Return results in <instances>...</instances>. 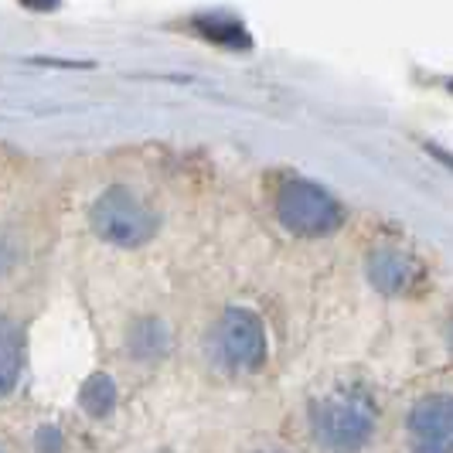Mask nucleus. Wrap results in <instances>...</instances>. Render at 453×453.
<instances>
[{
	"mask_svg": "<svg viewBox=\"0 0 453 453\" xmlns=\"http://www.w3.org/2000/svg\"><path fill=\"white\" fill-rule=\"evenodd\" d=\"M307 426L318 450L362 453L375 433V409L351 392H331L311 403Z\"/></svg>",
	"mask_w": 453,
	"mask_h": 453,
	"instance_id": "obj_1",
	"label": "nucleus"
},
{
	"mask_svg": "<svg viewBox=\"0 0 453 453\" xmlns=\"http://www.w3.org/2000/svg\"><path fill=\"white\" fill-rule=\"evenodd\" d=\"M273 215L290 235H300V239L331 235L344 222V208L338 198L327 188L296 174L273 184Z\"/></svg>",
	"mask_w": 453,
	"mask_h": 453,
	"instance_id": "obj_2",
	"label": "nucleus"
},
{
	"mask_svg": "<svg viewBox=\"0 0 453 453\" xmlns=\"http://www.w3.org/2000/svg\"><path fill=\"white\" fill-rule=\"evenodd\" d=\"M92 232L119 250L147 246L157 235V211L127 184L106 188L89 208Z\"/></svg>",
	"mask_w": 453,
	"mask_h": 453,
	"instance_id": "obj_3",
	"label": "nucleus"
},
{
	"mask_svg": "<svg viewBox=\"0 0 453 453\" xmlns=\"http://www.w3.org/2000/svg\"><path fill=\"white\" fill-rule=\"evenodd\" d=\"M208 351L226 372H256L266 362V327L246 307H228L208 334Z\"/></svg>",
	"mask_w": 453,
	"mask_h": 453,
	"instance_id": "obj_4",
	"label": "nucleus"
},
{
	"mask_svg": "<svg viewBox=\"0 0 453 453\" xmlns=\"http://www.w3.org/2000/svg\"><path fill=\"white\" fill-rule=\"evenodd\" d=\"M409 453H453V395L430 392L406 416Z\"/></svg>",
	"mask_w": 453,
	"mask_h": 453,
	"instance_id": "obj_5",
	"label": "nucleus"
},
{
	"mask_svg": "<svg viewBox=\"0 0 453 453\" xmlns=\"http://www.w3.org/2000/svg\"><path fill=\"white\" fill-rule=\"evenodd\" d=\"M412 276H416V266H412V259H409L406 252L379 250L368 256V280L382 294H403V290H409Z\"/></svg>",
	"mask_w": 453,
	"mask_h": 453,
	"instance_id": "obj_6",
	"label": "nucleus"
},
{
	"mask_svg": "<svg viewBox=\"0 0 453 453\" xmlns=\"http://www.w3.org/2000/svg\"><path fill=\"white\" fill-rule=\"evenodd\" d=\"M127 351L136 362H154L167 351V324L157 318H140L127 331Z\"/></svg>",
	"mask_w": 453,
	"mask_h": 453,
	"instance_id": "obj_7",
	"label": "nucleus"
},
{
	"mask_svg": "<svg viewBox=\"0 0 453 453\" xmlns=\"http://www.w3.org/2000/svg\"><path fill=\"white\" fill-rule=\"evenodd\" d=\"M21 331L11 318L0 314V399L11 395L21 379Z\"/></svg>",
	"mask_w": 453,
	"mask_h": 453,
	"instance_id": "obj_8",
	"label": "nucleus"
},
{
	"mask_svg": "<svg viewBox=\"0 0 453 453\" xmlns=\"http://www.w3.org/2000/svg\"><path fill=\"white\" fill-rule=\"evenodd\" d=\"M195 31L202 35L204 42L222 45V48H250L252 45L250 31L235 21V18H228V14H202V18H195Z\"/></svg>",
	"mask_w": 453,
	"mask_h": 453,
	"instance_id": "obj_9",
	"label": "nucleus"
},
{
	"mask_svg": "<svg viewBox=\"0 0 453 453\" xmlns=\"http://www.w3.org/2000/svg\"><path fill=\"white\" fill-rule=\"evenodd\" d=\"M79 406L89 412L92 419H106L116 406V386L110 375H92L79 392Z\"/></svg>",
	"mask_w": 453,
	"mask_h": 453,
	"instance_id": "obj_10",
	"label": "nucleus"
},
{
	"mask_svg": "<svg viewBox=\"0 0 453 453\" xmlns=\"http://www.w3.org/2000/svg\"><path fill=\"white\" fill-rule=\"evenodd\" d=\"M18 263H21V242H18V235L7 232V228H0V276L18 270Z\"/></svg>",
	"mask_w": 453,
	"mask_h": 453,
	"instance_id": "obj_11",
	"label": "nucleus"
},
{
	"mask_svg": "<svg viewBox=\"0 0 453 453\" xmlns=\"http://www.w3.org/2000/svg\"><path fill=\"white\" fill-rule=\"evenodd\" d=\"M35 450L38 453H65V440L55 426H42L35 436Z\"/></svg>",
	"mask_w": 453,
	"mask_h": 453,
	"instance_id": "obj_12",
	"label": "nucleus"
},
{
	"mask_svg": "<svg viewBox=\"0 0 453 453\" xmlns=\"http://www.w3.org/2000/svg\"><path fill=\"white\" fill-rule=\"evenodd\" d=\"M21 4L31 11H55L58 7V0H21Z\"/></svg>",
	"mask_w": 453,
	"mask_h": 453,
	"instance_id": "obj_13",
	"label": "nucleus"
},
{
	"mask_svg": "<svg viewBox=\"0 0 453 453\" xmlns=\"http://www.w3.org/2000/svg\"><path fill=\"white\" fill-rule=\"evenodd\" d=\"M259 453H280V450H259Z\"/></svg>",
	"mask_w": 453,
	"mask_h": 453,
	"instance_id": "obj_14",
	"label": "nucleus"
},
{
	"mask_svg": "<svg viewBox=\"0 0 453 453\" xmlns=\"http://www.w3.org/2000/svg\"><path fill=\"white\" fill-rule=\"evenodd\" d=\"M450 89H453V82H450Z\"/></svg>",
	"mask_w": 453,
	"mask_h": 453,
	"instance_id": "obj_15",
	"label": "nucleus"
},
{
	"mask_svg": "<svg viewBox=\"0 0 453 453\" xmlns=\"http://www.w3.org/2000/svg\"><path fill=\"white\" fill-rule=\"evenodd\" d=\"M0 453H4V450H0Z\"/></svg>",
	"mask_w": 453,
	"mask_h": 453,
	"instance_id": "obj_16",
	"label": "nucleus"
}]
</instances>
